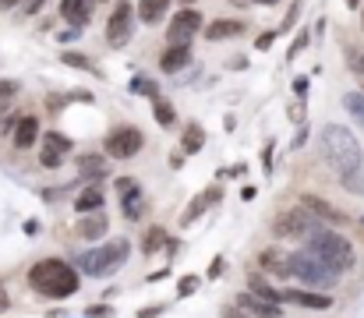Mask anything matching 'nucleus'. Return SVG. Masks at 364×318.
Returning <instances> with one entry per match:
<instances>
[{
  "label": "nucleus",
  "instance_id": "4c0bfd02",
  "mask_svg": "<svg viewBox=\"0 0 364 318\" xmlns=\"http://www.w3.org/2000/svg\"><path fill=\"white\" fill-rule=\"evenodd\" d=\"M223 269H227V262H223V259H212V265H209V279H220V276H223Z\"/></svg>",
  "mask_w": 364,
  "mask_h": 318
},
{
  "label": "nucleus",
  "instance_id": "423d86ee",
  "mask_svg": "<svg viewBox=\"0 0 364 318\" xmlns=\"http://www.w3.org/2000/svg\"><path fill=\"white\" fill-rule=\"evenodd\" d=\"M322 230V219L315 212H308L305 205H297L283 216H276V223H272V234L276 237H294V241H308Z\"/></svg>",
  "mask_w": 364,
  "mask_h": 318
},
{
  "label": "nucleus",
  "instance_id": "c756f323",
  "mask_svg": "<svg viewBox=\"0 0 364 318\" xmlns=\"http://www.w3.org/2000/svg\"><path fill=\"white\" fill-rule=\"evenodd\" d=\"M60 60H64V64H68V68H82V71H96V64H93V60H88L85 53H75V50H64V53H60Z\"/></svg>",
  "mask_w": 364,
  "mask_h": 318
},
{
  "label": "nucleus",
  "instance_id": "aec40b11",
  "mask_svg": "<svg viewBox=\"0 0 364 318\" xmlns=\"http://www.w3.org/2000/svg\"><path fill=\"white\" fill-rule=\"evenodd\" d=\"M166 11H170V0H138V8H135L138 21H145V25H160L166 18Z\"/></svg>",
  "mask_w": 364,
  "mask_h": 318
},
{
  "label": "nucleus",
  "instance_id": "7ed1b4c3",
  "mask_svg": "<svg viewBox=\"0 0 364 318\" xmlns=\"http://www.w3.org/2000/svg\"><path fill=\"white\" fill-rule=\"evenodd\" d=\"M128 251H131V244L124 237H113L103 247H88V251L78 254V272H85V276H110V272H117L120 265L128 262Z\"/></svg>",
  "mask_w": 364,
  "mask_h": 318
},
{
  "label": "nucleus",
  "instance_id": "79ce46f5",
  "mask_svg": "<svg viewBox=\"0 0 364 318\" xmlns=\"http://www.w3.org/2000/svg\"><path fill=\"white\" fill-rule=\"evenodd\" d=\"M78 36H82V28H75V25H71L68 32H60V39H64V43H71V39H78Z\"/></svg>",
  "mask_w": 364,
  "mask_h": 318
},
{
  "label": "nucleus",
  "instance_id": "49530a36",
  "mask_svg": "<svg viewBox=\"0 0 364 318\" xmlns=\"http://www.w3.org/2000/svg\"><path fill=\"white\" fill-rule=\"evenodd\" d=\"M255 195H258V191H255V187H251V184H248V187H240V198H245V202H251V198H255Z\"/></svg>",
  "mask_w": 364,
  "mask_h": 318
},
{
  "label": "nucleus",
  "instance_id": "20e7f679",
  "mask_svg": "<svg viewBox=\"0 0 364 318\" xmlns=\"http://www.w3.org/2000/svg\"><path fill=\"white\" fill-rule=\"evenodd\" d=\"M290 279H300L305 290H329V286H336L340 272L332 265H325L308 247H300V251L290 254Z\"/></svg>",
  "mask_w": 364,
  "mask_h": 318
},
{
  "label": "nucleus",
  "instance_id": "a211bd4d",
  "mask_svg": "<svg viewBox=\"0 0 364 318\" xmlns=\"http://www.w3.org/2000/svg\"><path fill=\"white\" fill-rule=\"evenodd\" d=\"M191 64V46H166L163 57H160V68L166 75H177V71H184Z\"/></svg>",
  "mask_w": 364,
  "mask_h": 318
},
{
  "label": "nucleus",
  "instance_id": "c85d7f7f",
  "mask_svg": "<svg viewBox=\"0 0 364 318\" xmlns=\"http://www.w3.org/2000/svg\"><path fill=\"white\" fill-rule=\"evenodd\" d=\"M153 117H156V124H163V127H173V120H177V113H173V106L166 103V100H153Z\"/></svg>",
  "mask_w": 364,
  "mask_h": 318
},
{
  "label": "nucleus",
  "instance_id": "4be33fe9",
  "mask_svg": "<svg viewBox=\"0 0 364 318\" xmlns=\"http://www.w3.org/2000/svg\"><path fill=\"white\" fill-rule=\"evenodd\" d=\"M106 167L110 163H106L103 156H82L78 159V174L82 177H106Z\"/></svg>",
  "mask_w": 364,
  "mask_h": 318
},
{
  "label": "nucleus",
  "instance_id": "7c9ffc66",
  "mask_svg": "<svg viewBox=\"0 0 364 318\" xmlns=\"http://www.w3.org/2000/svg\"><path fill=\"white\" fill-rule=\"evenodd\" d=\"M340 180H343V187H347V191H354V195H364V167H357V170L343 174Z\"/></svg>",
  "mask_w": 364,
  "mask_h": 318
},
{
  "label": "nucleus",
  "instance_id": "e433bc0d",
  "mask_svg": "<svg viewBox=\"0 0 364 318\" xmlns=\"http://www.w3.org/2000/svg\"><path fill=\"white\" fill-rule=\"evenodd\" d=\"M272 43H276V32H262V36L255 39V50H269Z\"/></svg>",
  "mask_w": 364,
  "mask_h": 318
},
{
  "label": "nucleus",
  "instance_id": "393cba45",
  "mask_svg": "<svg viewBox=\"0 0 364 318\" xmlns=\"http://www.w3.org/2000/svg\"><path fill=\"white\" fill-rule=\"evenodd\" d=\"M163 244H166V230H163V227L145 230V237H142V254H156Z\"/></svg>",
  "mask_w": 364,
  "mask_h": 318
},
{
  "label": "nucleus",
  "instance_id": "a878e982",
  "mask_svg": "<svg viewBox=\"0 0 364 318\" xmlns=\"http://www.w3.org/2000/svg\"><path fill=\"white\" fill-rule=\"evenodd\" d=\"M128 88H131L135 95H145V100H156V95H160V85H156L153 78H145V75H135Z\"/></svg>",
  "mask_w": 364,
  "mask_h": 318
},
{
  "label": "nucleus",
  "instance_id": "c9c22d12",
  "mask_svg": "<svg viewBox=\"0 0 364 318\" xmlns=\"http://www.w3.org/2000/svg\"><path fill=\"white\" fill-rule=\"evenodd\" d=\"M43 4H46V0H21V11H25L28 18H32V15H39V11H43Z\"/></svg>",
  "mask_w": 364,
  "mask_h": 318
},
{
  "label": "nucleus",
  "instance_id": "6e6552de",
  "mask_svg": "<svg viewBox=\"0 0 364 318\" xmlns=\"http://www.w3.org/2000/svg\"><path fill=\"white\" fill-rule=\"evenodd\" d=\"M202 21H205V18L188 4L184 11H177L173 21L166 25V43H170V46H191V39L202 32Z\"/></svg>",
  "mask_w": 364,
  "mask_h": 318
},
{
  "label": "nucleus",
  "instance_id": "b1692460",
  "mask_svg": "<svg viewBox=\"0 0 364 318\" xmlns=\"http://www.w3.org/2000/svg\"><path fill=\"white\" fill-rule=\"evenodd\" d=\"M248 290H251L255 297H265V301H272V304H280V290H276V286H269L265 276H251V279H248Z\"/></svg>",
  "mask_w": 364,
  "mask_h": 318
},
{
  "label": "nucleus",
  "instance_id": "bb28decb",
  "mask_svg": "<svg viewBox=\"0 0 364 318\" xmlns=\"http://www.w3.org/2000/svg\"><path fill=\"white\" fill-rule=\"evenodd\" d=\"M43 152H57V156H64V152H71V138H64L60 131H50V135H43Z\"/></svg>",
  "mask_w": 364,
  "mask_h": 318
},
{
  "label": "nucleus",
  "instance_id": "f03ea898",
  "mask_svg": "<svg viewBox=\"0 0 364 318\" xmlns=\"http://www.w3.org/2000/svg\"><path fill=\"white\" fill-rule=\"evenodd\" d=\"M28 286L50 301H64L78 290V269L64 259H43L28 269Z\"/></svg>",
  "mask_w": 364,
  "mask_h": 318
},
{
  "label": "nucleus",
  "instance_id": "f3484780",
  "mask_svg": "<svg viewBox=\"0 0 364 318\" xmlns=\"http://www.w3.org/2000/svg\"><path fill=\"white\" fill-rule=\"evenodd\" d=\"M11 135H15V149H32L39 142V117H32V113L21 117Z\"/></svg>",
  "mask_w": 364,
  "mask_h": 318
},
{
  "label": "nucleus",
  "instance_id": "9b49d317",
  "mask_svg": "<svg viewBox=\"0 0 364 318\" xmlns=\"http://www.w3.org/2000/svg\"><path fill=\"white\" fill-rule=\"evenodd\" d=\"M300 205H305L308 212H315L322 223H332V227H343L347 223V216L332 205V202H325V198H318V195H300Z\"/></svg>",
  "mask_w": 364,
  "mask_h": 318
},
{
  "label": "nucleus",
  "instance_id": "3c124183",
  "mask_svg": "<svg viewBox=\"0 0 364 318\" xmlns=\"http://www.w3.org/2000/svg\"><path fill=\"white\" fill-rule=\"evenodd\" d=\"M255 4H276V0H255Z\"/></svg>",
  "mask_w": 364,
  "mask_h": 318
},
{
  "label": "nucleus",
  "instance_id": "ea45409f",
  "mask_svg": "<svg viewBox=\"0 0 364 318\" xmlns=\"http://www.w3.org/2000/svg\"><path fill=\"white\" fill-rule=\"evenodd\" d=\"M262 167H265V174H272V142L262 149Z\"/></svg>",
  "mask_w": 364,
  "mask_h": 318
},
{
  "label": "nucleus",
  "instance_id": "37998d69",
  "mask_svg": "<svg viewBox=\"0 0 364 318\" xmlns=\"http://www.w3.org/2000/svg\"><path fill=\"white\" fill-rule=\"evenodd\" d=\"M294 92H297V95H308V78H297V82H294Z\"/></svg>",
  "mask_w": 364,
  "mask_h": 318
},
{
  "label": "nucleus",
  "instance_id": "9d476101",
  "mask_svg": "<svg viewBox=\"0 0 364 318\" xmlns=\"http://www.w3.org/2000/svg\"><path fill=\"white\" fill-rule=\"evenodd\" d=\"M245 28H248V21H240V18H220V21H209L202 32H205L209 43H223V39L245 36Z\"/></svg>",
  "mask_w": 364,
  "mask_h": 318
},
{
  "label": "nucleus",
  "instance_id": "2f4dec72",
  "mask_svg": "<svg viewBox=\"0 0 364 318\" xmlns=\"http://www.w3.org/2000/svg\"><path fill=\"white\" fill-rule=\"evenodd\" d=\"M18 95V82H11V78H0V113H4L8 106H11V100Z\"/></svg>",
  "mask_w": 364,
  "mask_h": 318
},
{
  "label": "nucleus",
  "instance_id": "603ef678",
  "mask_svg": "<svg viewBox=\"0 0 364 318\" xmlns=\"http://www.w3.org/2000/svg\"><path fill=\"white\" fill-rule=\"evenodd\" d=\"M227 318H240V315H237V311H227Z\"/></svg>",
  "mask_w": 364,
  "mask_h": 318
},
{
  "label": "nucleus",
  "instance_id": "cd10ccee",
  "mask_svg": "<svg viewBox=\"0 0 364 318\" xmlns=\"http://www.w3.org/2000/svg\"><path fill=\"white\" fill-rule=\"evenodd\" d=\"M205 145V131H202V124H188V131H184V152H202Z\"/></svg>",
  "mask_w": 364,
  "mask_h": 318
},
{
  "label": "nucleus",
  "instance_id": "1a4fd4ad",
  "mask_svg": "<svg viewBox=\"0 0 364 318\" xmlns=\"http://www.w3.org/2000/svg\"><path fill=\"white\" fill-rule=\"evenodd\" d=\"M145 138L138 127H113V131L106 135V156L113 159H131L135 152H142Z\"/></svg>",
  "mask_w": 364,
  "mask_h": 318
},
{
  "label": "nucleus",
  "instance_id": "dca6fc26",
  "mask_svg": "<svg viewBox=\"0 0 364 318\" xmlns=\"http://www.w3.org/2000/svg\"><path fill=\"white\" fill-rule=\"evenodd\" d=\"M258 262H262V269H265V272L290 279V254H287L283 247H265V251L258 254Z\"/></svg>",
  "mask_w": 364,
  "mask_h": 318
},
{
  "label": "nucleus",
  "instance_id": "de8ad7c7",
  "mask_svg": "<svg viewBox=\"0 0 364 318\" xmlns=\"http://www.w3.org/2000/svg\"><path fill=\"white\" fill-rule=\"evenodd\" d=\"M88 315H93V318H110L113 311H110V308H93V311H88Z\"/></svg>",
  "mask_w": 364,
  "mask_h": 318
},
{
  "label": "nucleus",
  "instance_id": "5fc2aeb1",
  "mask_svg": "<svg viewBox=\"0 0 364 318\" xmlns=\"http://www.w3.org/2000/svg\"><path fill=\"white\" fill-rule=\"evenodd\" d=\"M93 4H96V0H93Z\"/></svg>",
  "mask_w": 364,
  "mask_h": 318
},
{
  "label": "nucleus",
  "instance_id": "4468645a",
  "mask_svg": "<svg viewBox=\"0 0 364 318\" xmlns=\"http://www.w3.org/2000/svg\"><path fill=\"white\" fill-rule=\"evenodd\" d=\"M106 230H110V216L103 209L85 212V219H78V237H85V241H99V237H106Z\"/></svg>",
  "mask_w": 364,
  "mask_h": 318
},
{
  "label": "nucleus",
  "instance_id": "a18cd8bd",
  "mask_svg": "<svg viewBox=\"0 0 364 318\" xmlns=\"http://www.w3.org/2000/svg\"><path fill=\"white\" fill-rule=\"evenodd\" d=\"M15 8H21V0H0V11H15Z\"/></svg>",
  "mask_w": 364,
  "mask_h": 318
},
{
  "label": "nucleus",
  "instance_id": "a19ab883",
  "mask_svg": "<svg viewBox=\"0 0 364 318\" xmlns=\"http://www.w3.org/2000/svg\"><path fill=\"white\" fill-rule=\"evenodd\" d=\"M156 315H163V304H153V308H142L138 311V318H156Z\"/></svg>",
  "mask_w": 364,
  "mask_h": 318
},
{
  "label": "nucleus",
  "instance_id": "72a5a7b5",
  "mask_svg": "<svg viewBox=\"0 0 364 318\" xmlns=\"http://www.w3.org/2000/svg\"><path fill=\"white\" fill-rule=\"evenodd\" d=\"M297 18H300V0H297V4H290V11H287V18H283V25L276 28V36H280V32H290V28L297 25Z\"/></svg>",
  "mask_w": 364,
  "mask_h": 318
},
{
  "label": "nucleus",
  "instance_id": "f8f14e48",
  "mask_svg": "<svg viewBox=\"0 0 364 318\" xmlns=\"http://www.w3.org/2000/svg\"><path fill=\"white\" fill-rule=\"evenodd\" d=\"M280 301L297 304V308H308V311H325L332 304V297H325L322 290H283Z\"/></svg>",
  "mask_w": 364,
  "mask_h": 318
},
{
  "label": "nucleus",
  "instance_id": "864d4df0",
  "mask_svg": "<svg viewBox=\"0 0 364 318\" xmlns=\"http://www.w3.org/2000/svg\"><path fill=\"white\" fill-rule=\"evenodd\" d=\"M184 4H195V0H184Z\"/></svg>",
  "mask_w": 364,
  "mask_h": 318
},
{
  "label": "nucleus",
  "instance_id": "0eeeda50",
  "mask_svg": "<svg viewBox=\"0 0 364 318\" xmlns=\"http://www.w3.org/2000/svg\"><path fill=\"white\" fill-rule=\"evenodd\" d=\"M131 32H135V8L128 4V0H117L110 18H106V43L113 50H120V46H128Z\"/></svg>",
  "mask_w": 364,
  "mask_h": 318
},
{
  "label": "nucleus",
  "instance_id": "39448f33",
  "mask_svg": "<svg viewBox=\"0 0 364 318\" xmlns=\"http://www.w3.org/2000/svg\"><path fill=\"white\" fill-rule=\"evenodd\" d=\"M305 247H308L312 254H318V259H322L325 265H332L336 272H347V269H354V262H357L354 244H350L343 234H336V230H318L315 237L305 241Z\"/></svg>",
  "mask_w": 364,
  "mask_h": 318
},
{
  "label": "nucleus",
  "instance_id": "c03bdc74",
  "mask_svg": "<svg viewBox=\"0 0 364 318\" xmlns=\"http://www.w3.org/2000/svg\"><path fill=\"white\" fill-rule=\"evenodd\" d=\"M11 308V297H8V290H4V283H0V311H8Z\"/></svg>",
  "mask_w": 364,
  "mask_h": 318
},
{
  "label": "nucleus",
  "instance_id": "2eb2a0df",
  "mask_svg": "<svg viewBox=\"0 0 364 318\" xmlns=\"http://www.w3.org/2000/svg\"><path fill=\"white\" fill-rule=\"evenodd\" d=\"M60 18L75 28H85L93 18V0H60Z\"/></svg>",
  "mask_w": 364,
  "mask_h": 318
},
{
  "label": "nucleus",
  "instance_id": "412c9836",
  "mask_svg": "<svg viewBox=\"0 0 364 318\" xmlns=\"http://www.w3.org/2000/svg\"><path fill=\"white\" fill-rule=\"evenodd\" d=\"M103 205H106V191H103L99 184L85 187L82 195L75 198V209H78V212H96V209H103Z\"/></svg>",
  "mask_w": 364,
  "mask_h": 318
},
{
  "label": "nucleus",
  "instance_id": "8fccbe9b",
  "mask_svg": "<svg viewBox=\"0 0 364 318\" xmlns=\"http://www.w3.org/2000/svg\"><path fill=\"white\" fill-rule=\"evenodd\" d=\"M347 8H350V11H357V8H361V0H347Z\"/></svg>",
  "mask_w": 364,
  "mask_h": 318
},
{
  "label": "nucleus",
  "instance_id": "09e8293b",
  "mask_svg": "<svg viewBox=\"0 0 364 318\" xmlns=\"http://www.w3.org/2000/svg\"><path fill=\"white\" fill-rule=\"evenodd\" d=\"M357 234H361V241H364V216L357 219Z\"/></svg>",
  "mask_w": 364,
  "mask_h": 318
},
{
  "label": "nucleus",
  "instance_id": "f704fd0d",
  "mask_svg": "<svg viewBox=\"0 0 364 318\" xmlns=\"http://www.w3.org/2000/svg\"><path fill=\"white\" fill-rule=\"evenodd\" d=\"M195 290H198V276H184L177 283V297H191Z\"/></svg>",
  "mask_w": 364,
  "mask_h": 318
},
{
  "label": "nucleus",
  "instance_id": "f257e3e1",
  "mask_svg": "<svg viewBox=\"0 0 364 318\" xmlns=\"http://www.w3.org/2000/svg\"><path fill=\"white\" fill-rule=\"evenodd\" d=\"M318 145H322V159H325V163L336 170L340 177L350 174V170H357V167H364L361 142H357V135L350 131V127H343V124H325Z\"/></svg>",
  "mask_w": 364,
  "mask_h": 318
},
{
  "label": "nucleus",
  "instance_id": "6ab92c4d",
  "mask_svg": "<svg viewBox=\"0 0 364 318\" xmlns=\"http://www.w3.org/2000/svg\"><path fill=\"white\" fill-rule=\"evenodd\" d=\"M237 308H245V311H251V315H258V318H280V304H272V301H265V297H255L251 290L237 297Z\"/></svg>",
  "mask_w": 364,
  "mask_h": 318
},
{
  "label": "nucleus",
  "instance_id": "5701e85b",
  "mask_svg": "<svg viewBox=\"0 0 364 318\" xmlns=\"http://www.w3.org/2000/svg\"><path fill=\"white\" fill-rule=\"evenodd\" d=\"M124 216L128 219H138L142 212H145V195H142V187H131V191H124Z\"/></svg>",
  "mask_w": 364,
  "mask_h": 318
},
{
  "label": "nucleus",
  "instance_id": "58836bf2",
  "mask_svg": "<svg viewBox=\"0 0 364 318\" xmlns=\"http://www.w3.org/2000/svg\"><path fill=\"white\" fill-rule=\"evenodd\" d=\"M131 187H138L135 177H117V191H120V195H124V191H131Z\"/></svg>",
  "mask_w": 364,
  "mask_h": 318
},
{
  "label": "nucleus",
  "instance_id": "473e14b6",
  "mask_svg": "<svg viewBox=\"0 0 364 318\" xmlns=\"http://www.w3.org/2000/svg\"><path fill=\"white\" fill-rule=\"evenodd\" d=\"M312 43V32L305 28V32H297V36H294V43H290V50H287V60H297L300 57V50H305Z\"/></svg>",
  "mask_w": 364,
  "mask_h": 318
},
{
  "label": "nucleus",
  "instance_id": "ddd939ff",
  "mask_svg": "<svg viewBox=\"0 0 364 318\" xmlns=\"http://www.w3.org/2000/svg\"><path fill=\"white\" fill-rule=\"evenodd\" d=\"M220 198H223V187H205L202 195H195V202L184 209V216H180V223H184V227H191V223H195L202 212H209V209L216 205Z\"/></svg>",
  "mask_w": 364,
  "mask_h": 318
}]
</instances>
